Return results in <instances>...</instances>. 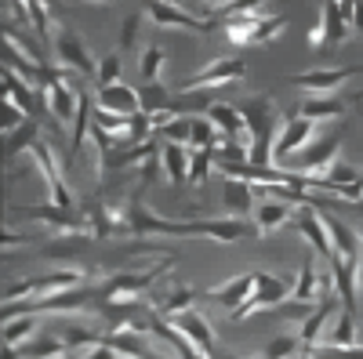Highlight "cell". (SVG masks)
Listing matches in <instances>:
<instances>
[{
    "mask_svg": "<svg viewBox=\"0 0 363 359\" xmlns=\"http://www.w3.org/2000/svg\"><path fill=\"white\" fill-rule=\"evenodd\" d=\"M222 207H225V218H244L251 222L258 211V193L251 182H240V178H225L222 186Z\"/></svg>",
    "mask_w": 363,
    "mask_h": 359,
    "instance_id": "18",
    "label": "cell"
},
{
    "mask_svg": "<svg viewBox=\"0 0 363 359\" xmlns=\"http://www.w3.org/2000/svg\"><path fill=\"white\" fill-rule=\"evenodd\" d=\"M40 319L37 316H15V319H4V331H0V341L4 348H22L26 341H33Z\"/></svg>",
    "mask_w": 363,
    "mask_h": 359,
    "instance_id": "26",
    "label": "cell"
},
{
    "mask_svg": "<svg viewBox=\"0 0 363 359\" xmlns=\"http://www.w3.org/2000/svg\"><path fill=\"white\" fill-rule=\"evenodd\" d=\"M356 29L363 33V4H359V0H356Z\"/></svg>",
    "mask_w": 363,
    "mask_h": 359,
    "instance_id": "42",
    "label": "cell"
},
{
    "mask_svg": "<svg viewBox=\"0 0 363 359\" xmlns=\"http://www.w3.org/2000/svg\"><path fill=\"white\" fill-rule=\"evenodd\" d=\"M298 348H301V338H294V334H280V338H272V341L265 345L262 359H291Z\"/></svg>",
    "mask_w": 363,
    "mask_h": 359,
    "instance_id": "38",
    "label": "cell"
},
{
    "mask_svg": "<svg viewBox=\"0 0 363 359\" xmlns=\"http://www.w3.org/2000/svg\"><path fill=\"white\" fill-rule=\"evenodd\" d=\"M338 302H342V297L335 294V297H323V302H320V309L306 319V323H301V348H306V352H313L320 341H323V331H327V323H330V316H335V309H338Z\"/></svg>",
    "mask_w": 363,
    "mask_h": 359,
    "instance_id": "20",
    "label": "cell"
},
{
    "mask_svg": "<svg viewBox=\"0 0 363 359\" xmlns=\"http://www.w3.org/2000/svg\"><path fill=\"white\" fill-rule=\"evenodd\" d=\"M316 142V124L306 116H287L284 127H280V138H277V160H287V156H298Z\"/></svg>",
    "mask_w": 363,
    "mask_h": 359,
    "instance_id": "17",
    "label": "cell"
},
{
    "mask_svg": "<svg viewBox=\"0 0 363 359\" xmlns=\"http://www.w3.org/2000/svg\"><path fill=\"white\" fill-rule=\"evenodd\" d=\"M265 18V4H233V11L222 18L225 22V37L233 47H251L255 29Z\"/></svg>",
    "mask_w": 363,
    "mask_h": 359,
    "instance_id": "15",
    "label": "cell"
},
{
    "mask_svg": "<svg viewBox=\"0 0 363 359\" xmlns=\"http://www.w3.org/2000/svg\"><path fill=\"white\" fill-rule=\"evenodd\" d=\"M284 29H287V15H265L262 22H258V29H255V40H251V47L255 44H272V40H277L280 33H284Z\"/></svg>",
    "mask_w": 363,
    "mask_h": 359,
    "instance_id": "37",
    "label": "cell"
},
{
    "mask_svg": "<svg viewBox=\"0 0 363 359\" xmlns=\"http://www.w3.org/2000/svg\"><path fill=\"white\" fill-rule=\"evenodd\" d=\"M160 164H164V174L171 178L174 186H189V164H193V149H189V145H171V142H164Z\"/></svg>",
    "mask_w": 363,
    "mask_h": 359,
    "instance_id": "24",
    "label": "cell"
},
{
    "mask_svg": "<svg viewBox=\"0 0 363 359\" xmlns=\"http://www.w3.org/2000/svg\"><path fill=\"white\" fill-rule=\"evenodd\" d=\"M294 302H306V305H320L323 297H320V273H316V265H313V258H306L301 261V268H298V276H294Z\"/></svg>",
    "mask_w": 363,
    "mask_h": 359,
    "instance_id": "25",
    "label": "cell"
},
{
    "mask_svg": "<svg viewBox=\"0 0 363 359\" xmlns=\"http://www.w3.org/2000/svg\"><path fill=\"white\" fill-rule=\"evenodd\" d=\"M255 276H258V283H255L251 302H247L244 309L233 312V323L247 319V316H255V312H272V309H280L284 302H291L294 276H272V273H255Z\"/></svg>",
    "mask_w": 363,
    "mask_h": 359,
    "instance_id": "6",
    "label": "cell"
},
{
    "mask_svg": "<svg viewBox=\"0 0 363 359\" xmlns=\"http://www.w3.org/2000/svg\"><path fill=\"white\" fill-rule=\"evenodd\" d=\"M338 153H342V131H330V135L316 138L306 153H298V164H291V167H284V171L306 174V178H313V182L320 186L323 178L330 174V167L338 164ZM316 193H320V189H316Z\"/></svg>",
    "mask_w": 363,
    "mask_h": 359,
    "instance_id": "5",
    "label": "cell"
},
{
    "mask_svg": "<svg viewBox=\"0 0 363 359\" xmlns=\"http://www.w3.org/2000/svg\"><path fill=\"white\" fill-rule=\"evenodd\" d=\"M323 222L330 229V244H335V258L338 261H363V244H359V232L356 225H349L345 218L323 211Z\"/></svg>",
    "mask_w": 363,
    "mask_h": 359,
    "instance_id": "19",
    "label": "cell"
},
{
    "mask_svg": "<svg viewBox=\"0 0 363 359\" xmlns=\"http://www.w3.org/2000/svg\"><path fill=\"white\" fill-rule=\"evenodd\" d=\"M320 25H323V51L342 47L356 29V0H327L320 8Z\"/></svg>",
    "mask_w": 363,
    "mask_h": 359,
    "instance_id": "8",
    "label": "cell"
},
{
    "mask_svg": "<svg viewBox=\"0 0 363 359\" xmlns=\"http://www.w3.org/2000/svg\"><path fill=\"white\" fill-rule=\"evenodd\" d=\"M193 302H196V290L193 287H186V283H178V287H171V290H164V294H157L153 297V312L160 316V319H174V316H182V312H189L193 309Z\"/></svg>",
    "mask_w": 363,
    "mask_h": 359,
    "instance_id": "23",
    "label": "cell"
},
{
    "mask_svg": "<svg viewBox=\"0 0 363 359\" xmlns=\"http://www.w3.org/2000/svg\"><path fill=\"white\" fill-rule=\"evenodd\" d=\"M116 47L120 51H138L142 47V15L131 11L124 18V25H120V33H116Z\"/></svg>",
    "mask_w": 363,
    "mask_h": 359,
    "instance_id": "35",
    "label": "cell"
},
{
    "mask_svg": "<svg viewBox=\"0 0 363 359\" xmlns=\"http://www.w3.org/2000/svg\"><path fill=\"white\" fill-rule=\"evenodd\" d=\"M167 268H171V258H160L157 265L142 268V273H116V276H109L106 283L95 287L99 309H102V305H131V302H138V297L153 287V283L167 273Z\"/></svg>",
    "mask_w": 363,
    "mask_h": 359,
    "instance_id": "2",
    "label": "cell"
},
{
    "mask_svg": "<svg viewBox=\"0 0 363 359\" xmlns=\"http://www.w3.org/2000/svg\"><path fill=\"white\" fill-rule=\"evenodd\" d=\"M87 359H120V355H116V352H113L109 345H95V348H91V355H87Z\"/></svg>",
    "mask_w": 363,
    "mask_h": 359,
    "instance_id": "41",
    "label": "cell"
},
{
    "mask_svg": "<svg viewBox=\"0 0 363 359\" xmlns=\"http://www.w3.org/2000/svg\"><path fill=\"white\" fill-rule=\"evenodd\" d=\"M359 290H363V261H359Z\"/></svg>",
    "mask_w": 363,
    "mask_h": 359,
    "instance_id": "43",
    "label": "cell"
},
{
    "mask_svg": "<svg viewBox=\"0 0 363 359\" xmlns=\"http://www.w3.org/2000/svg\"><path fill=\"white\" fill-rule=\"evenodd\" d=\"M294 211H298V207H291V203H284V200H262L251 222H255L258 236H269V232H277L280 225L294 222Z\"/></svg>",
    "mask_w": 363,
    "mask_h": 359,
    "instance_id": "22",
    "label": "cell"
},
{
    "mask_svg": "<svg viewBox=\"0 0 363 359\" xmlns=\"http://www.w3.org/2000/svg\"><path fill=\"white\" fill-rule=\"evenodd\" d=\"M62 355H66V341L58 334H40L22 345V359H62Z\"/></svg>",
    "mask_w": 363,
    "mask_h": 359,
    "instance_id": "27",
    "label": "cell"
},
{
    "mask_svg": "<svg viewBox=\"0 0 363 359\" xmlns=\"http://www.w3.org/2000/svg\"><path fill=\"white\" fill-rule=\"evenodd\" d=\"M255 283H258V276H255V273L233 276V280H225V283H218V287L203 290V302H211V305H218V309H229V312H236V309H244V305L251 302Z\"/></svg>",
    "mask_w": 363,
    "mask_h": 359,
    "instance_id": "16",
    "label": "cell"
},
{
    "mask_svg": "<svg viewBox=\"0 0 363 359\" xmlns=\"http://www.w3.org/2000/svg\"><path fill=\"white\" fill-rule=\"evenodd\" d=\"M95 124L102 131H109L113 138H124L131 131V124H135V116H120V113H109V109H99L95 106Z\"/></svg>",
    "mask_w": 363,
    "mask_h": 359,
    "instance_id": "36",
    "label": "cell"
},
{
    "mask_svg": "<svg viewBox=\"0 0 363 359\" xmlns=\"http://www.w3.org/2000/svg\"><path fill=\"white\" fill-rule=\"evenodd\" d=\"M363 73V62L359 66H330V69H306L291 76V84L298 91H309V98H330V91H338L342 84H349L352 76Z\"/></svg>",
    "mask_w": 363,
    "mask_h": 359,
    "instance_id": "9",
    "label": "cell"
},
{
    "mask_svg": "<svg viewBox=\"0 0 363 359\" xmlns=\"http://www.w3.org/2000/svg\"><path fill=\"white\" fill-rule=\"evenodd\" d=\"M15 218H29V222H44L48 229H55L58 236H69V239H95V229H91L87 215L66 211V207H55V203H37V207H11Z\"/></svg>",
    "mask_w": 363,
    "mask_h": 359,
    "instance_id": "3",
    "label": "cell"
},
{
    "mask_svg": "<svg viewBox=\"0 0 363 359\" xmlns=\"http://www.w3.org/2000/svg\"><path fill=\"white\" fill-rule=\"evenodd\" d=\"M345 113V102L342 98H306V102H298V116H306V120H335Z\"/></svg>",
    "mask_w": 363,
    "mask_h": 359,
    "instance_id": "28",
    "label": "cell"
},
{
    "mask_svg": "<svg viewBox=\"0 0 363 359\" xmlns=\"http://www.w3.org/2000/svg\"><path fill=\"white\" fill-rule=\"evenodd\" d=\"M211 164H215V149L211 153H193V164H189V189H200L211 174Z\"/></svg>",
    "mask_w": 363,
    "mask_h": 359,
    "instance_id": "39",
    "label": "cell"
},
{
    "mask_svg": "<svg viewBox=\"0 0 363 359\" xmlns=\"http://www.w3.org/2000/svg\"><path fill=\"white\" fill-rule=\"evenodd\" d=\"M55 58H58V66L62 69H73V73H87V76H95L99 73V62H95V55L87 51V44L69 33V29H58V37H55Z\"/></svg>",
    "mask_w": 363,
    "mask_h": 359,
    "instance_id": "13",
    "label": "cell"
},
{
    "mask_svg": "<svg viewBox=\"0 0 363 359\" xmlns=\"http://www.w3.org/2000/svg\"><path fill=\"white\" fill-rule=\"evenodd\" d=\"M320 345H335V348H352V345H356V312L342 309V312H338V323H335V331H327Z\"/></svg>",
    "mask_w": 363,
    "mask_h": 359,
    "instance_id": "29",
    "label": "cell"
},
{
    "mask_svg": "<svg viewBox=\"0 0 363 359\" xmlns=\"http://www.w3.org/2000/svg\"><path fill=\"white\" fill-rule=\"evenodd\" d=\"M99 109H109V113H120V116H138L142 113V98L135 87L128 84H116V87H106V91L95 95Z\"/></svg>",
    "mask_w": 363,
    "mask_h": 359,
    "instance_id": "21",
    "label": "cell"
},
{
    "mask_svg": "<svg viewBox=\"0 0 363 359\" xmlns=\"http://www.w3.org/2000/svg\"><path fill=\"white\" fill-rule=\"evenodd\" d=\"M171 326L186 338L203 359H215V326L207 323V316L200 309H189V312H182L171 319Z\"/></svg>",
    "mask_w": 363,
    "mask_h": 359,
    "instance_id": "14",
    "label": "cell"
},
{
    "mask_svg": "<svg viewBox=\"0 0 363 359\" xmlns=\"http://www.w3.org/2000/svg\"><path fill=\"white\" fill-rule=\"evenodd\" d=\"M356 102H363V91H356Z\"/></svg>",
    "mask_w": 363,
    "mask_h": 359,
    "instance_id": "45",
    "label": "cell"
},
{
    "mask_svg": "<svg viewBox=\"0 0 363 359\" xmlns=\"http://www.w3.org/2000/svg\"><path fill=\"white\" fill-rule=\"evenodd\" d=\"M4 251H15V247H29V236H22V232H15V229H8L4 232V244H0Z\"/></svg>",
    "mask_w": 363,
    "mask_h": 359,
    "instance_id": "40",
    "label": "cell"
},
{
    "mask_svg": "<svg viewBox=\"0 0 363 359\" xmlns=\"http://www.w3.org/2000/svg\"><path fill=\"white\" fill-rule=\"evenodd\" d=\"M55 334L66 341V348H84V345L95 348V345L102 341V334H99V331H91V326H80V323H62Z\"/></svg>",
    "mask_w": 363,
    "mask_h": 359,
    "instance_id": "34",
    "label": "cell"
},
{
    "mask_svg": "<svg viewBox=\"0 0 363 359\" xmlns=\"http://www.w3.org/2000/svg\"><path fill=\"white\" fill-rule=\"evenodd\" d=\"M29 120H33V116H29L22 106H15L11 98L0 102V135H4V138H15V135L29 124Z\"/></svg>",
    "mask_w": 363,
    "mask_h": 359,
    "instance_id": "31",
    "label": "cell"
},
{
    "mask_svg": "<svg viewBox=\"0 0 363 359\" xmlns=\"http://www.w3.org/2000/svg\"><path fill=\"white\" fill-rule=\"evenodd\" d=\"M128 229L131 236H203V239H215V244H236V239H247L258 236L255 222L244 218H200V222H171L160 218L153 207H145L142 200L128 203Z\"/></svg>",
    "mask_w": 363,
    "mask_h": 359,
    "instance_id": "1",
    "label": "cell"
},
{
    "mask_svg": "<svg viewBox=\"0 0 363 359\" xmlns=\"http://www.w3.org/2000/svg\"><path fill=\"white\" fill-rule=\"evenodd\" d=\"M244 73H247L244 58H215V62H207L189 80H182L178 91H186V95H193V91H218V87H225V84L244 80Z\"/></svg>",
    "mask_w": 363,
    "mask_h": 359,
    "instance_id": "7",
    "label": "cell"
},
{
    "mask_svg": "<svg viewBox=\"0 0 363 359\" xmlns=\"http://www.w3.org/2000/svg\"><path fill=\"white\" fill-rule=\"evenodd\" d=\"M294 229L309 239V247L316 251V254H323V261L327 265H335V244H330V229H327V222H323V211L320 207H298L294 211Z\"/></svg>",
    "mask_w": 363,
    "mask_h": 359,
    "instance_id": "12",
    "label": "cell"
},
{
    "mask_svg": "<svg viewBox=\"0 0 363 359\" xmlns=\"http://www.w3.org/2000/svg\"><path fill=\"white\" fill-rule=\"evenodd\" d=\"M29 160H33V167L44 174V182H48V203L73 211V189L66 186V174H62V167H58V153H55V145L44 135H40V142L33 149H29Z\"/></svg>",
    "mask_w": 363,
    "mask_h": 359,
    "instance_id": "4",
    "label": "cell"
},
{
    "mask_svg": "<svg viewBox=\"0 0 363 359\" xmlns=\"http://www.w3.org/2000/svg\"><path fill=\"white\" fill-rule=\"evenodd\" d=\"M62 359H77V355H73V352H66V355H62Z\"/></svg>",
    "mask_w": 363,
    "mask_h": 359,
    "instance_id": "44",
    "label": "cell"
},
{
    "mask_svg": "<svg viewBox=\"0 0 363 359\" xmlns=\"http://www.w3.org/2000/svg\"><path fill=\"white\" fill-rule=\"evenodd\" d=\"M124 76V58H120L116 51L99 58V73H95V91H106V87H116V84H124L120 80Z\"/></svg>",
    "mask_w": 363,
    "mask_h": 359,
    "instance_id": "32",
    "label": "cell"
},
{
    "mask_svg": "<svg viewBox=\"0 0 363 359\" xmlns=\"http://www.w3.org/2000/svg\"><path fill=\"white\" fill-rule=\"evenodd\" d=\"M40 87H44V106L51 109V116L58 120V124H73L77 109H80V91H73V87L66 84V76L55 66H51V73L44 76Z\"/></svg>",
    "mask_w": 363,
    "mask_h": 359,
    "instance_id": "10",
    "label": "cell"
},
{
    "mask_svg": "<svg viewBox=\"0 0 363 359\" xmlns=\"http://www.w3.org/2000/svg\"><path fill=\"white\" fill-rule=\"evenodd\" d=\"M145 15H149V22L160 25V29H189V33H211V29L218 25V18H193L189 8L164 4V0H149Z\"/></svg>",
    "mask_w": 363,
    "mask_h": 359,
    "instance_id": "11",
    "label": "cell"
},
{
    "mask_svg": "<svg viewBox=\"0 0 363 359\" xmlns=\"http://www.w3.org/2000/svg\"><path fill=\"white\" fill-rule=\"evenodd\" d=\"M138 98H142V113H160V109H171V102H174V95L167 91L164 84H142L138 87Z\"/></svg>",
    "mask_w": 363,
    "mask_h": 359,
    "instance_id": "33",
    "label": "cell"
},
{
    "mask_svg": "<svg viewBox=\"0 0 363 359\" xmlns=\"http://www.w3.org/2000/svg\"><path fill=\"white\" fill-rule=\"evenodd\" d=\"M164 62H167L164 47H160V44H145V51H142V58H138V73H142V84H160Z\"/></svg>",
    "mask_w": 363,
    "mask_h": 359,
    "instance_id": "30",
    "label": "cell"
}]
</instances>
